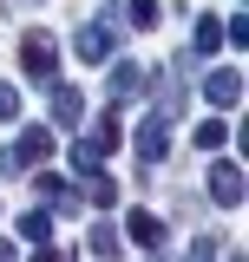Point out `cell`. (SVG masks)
I'll list each match as a JSON object with an SVG mask.
<instances>
[{
	"mask_svg": "<svg viewBox=\"0 0 249 262\" xmlns=\"http://www.w3.org/2000/svg\"><path fill=\"white\" fill-rule=\"evenodd\" d=\"M86 249H92V256H118V229H112V223H98L92 236H86Z\"/></svg>",
	"mask_w": 249,
	"mask_h": 262,
	"instance_id": "15",
	"label": "cell"
},
{
	"mask_svg": "<svg viewBox=\"0 0 249 262\" xmlns=\"http://www.w3.org/2000/svg\"><path fill=\"white\" fill-rule=\"evenodd\" d=\"M46 98H53V125H79V118H86V98H79V85L46 79Z\"/></svg>",
	"mask_w": 249,
	"mask_h": 262,
	"instance_id": "7",
	"label": "cell"
},
{
	"mask_svg": "<svg viewBox=\"0 0 249 262\" xmlns=\"http://www.w3.org/2000/svg\"><path fill=\"white\" fill-rule=\"evenodd\" d=\"M210 196H217L223 210H236V203H243V170H236V164H217V170H210Z\"/></svg>",
	"mask_w": 249,
	"mask_h": 262,
	"instance_id": "9",
	"label": "cell"
},
{
	"mask_svg": "<svg viewBox=\"0 0 249 262\" xmlns=\"http://www.w3.org/2000/svg\"><path fill=\"white\" fill-rule=\"evenodd\" d=\"M20 236H27V243H46V236H53V210H33V216H20Z\"/></svg>",
	"mask_w": 249,
	"mask_h": 262,
	"instance_id": "14",
	"label": "cell"
},
{
	"mask_svg": "<svg viewBox=\"0 0 249 262\" xmlns=\"http://www.w3.org/2000/svg\"><path fill=\"white\" fill-rule=\"evenodd\" d=\"M33 190L46 196V210H59V216H66V210H79V190L66 184L59 170H39V177H33Z\"/></svg>",
	"mask_w": 249,
	"mask_h": 262,
	"instance_id": "8",
	"label": "cell"
},
{
	"mask_svg": "<svg viewBox=\"0 0 249 262\" xmlns=\"http://www.w3.org/2000/svg\"><path fill=\"white\" fill-rule=\"evenodd\" d=\"M72 53H79L86 66H105L112 53H118V27H112V20H86V27L72 33Z\"/></svg>",
	"mask_w": 249,
	"mask_h": 262,
	"instance_id": "4",
	"label": "cell"
},
{
	"mask_svg": "<svg viewBox=\"0 0 249 262\" xmlns=\"http://www.w3.org/2000/svg\"><path fill=\"white\" fill-rule=\"evenodd\" d=\"M20 66H27L39 85L59 79V39H53L46 27H27V33H20Z\"/></svg>",
	"mask_w": 249,
	"mask_h": 262,
	"instance_id": "2",
	"label": "cell"
},
{
	"mask_svg": "<svg viewBox=\"0 0 249 262\" xmlns=\"http://www.w3.org/2000/svg\"><path fill=\"white\" fill-rule=\"evenodd\" d=\"M217 46H223V20L203 13V20H197V53H217Z\"/></svg>",
	"mask_w": 249,
	"mask_h": 262,
	"instance_id": "13",
	"label": "cell"
},
{
	"mask_svg": "<svg viewBox=\"0 0 249 262\" xmlns=\"http://www.w3.org/2000/svg\"><path fill=\"white\" fill-rule=\"evenodd\" d=\"M157 13H164L157 0H131V27H157Z\"/></svg>",
	"mask_w": 249,
	"mask_h": 262,
	"instance_id": "17",
	"label": "cell"
},
{
	"mask_svg": "<svg viewBox=\"0 0 249 262\" xmlns=\"http://www.w3.org/2000/svg\"><path fill=\"white\" fill-rule=\"evenodd\" d=\"M86 203H92V210H112V203H118V184H112V177H105V170H86Z\"/></svg>",
	"mask_w": 249,
	"mask_h": 262,
	"instance_id": "12",
	"label": "cell"
},
{
	"mask_svg": "<svg viewBox=\"0 0 249 262\" xmlns=\"http://www.w3.org/2000/svg\"><path fill=\"white\" fill-rule=\"evenodd\" d=\"M203 98H210L217 112H230V105H243V72H236V66H217V72L203 79Z\"/></svg>",
	"mask_w": 249,
	"mask_h": 262,
	"instance_id": "6",
	"label": "cell"
},
{
	"mask_svg": "<svg viewBox=\"0 0 249 262\" xmlns=\"http://www.w3.org/2000/svg\"><path fill=\"white\" fill-rule=\"evenodd\" d=\"M53 144H59V131H46V125H27L13 144H7V164L13 170H39V164L53 158Z\"/></svg>",
	"mask_w": 249,
	"mask_h": 262,
	"instance_id": "3",
	"label": "cell"
},
{
	"mask_svg": "<svg viewBox=\"0 0 249 262\" xmlns=\"http://www.w3.org/2000/svg\"><path fill=\"white\" fill-rule=\"evenodd\" d=\"M223 138H230L223 118H203V125H197V144H203V151H223Z\"/></svg>",
	"mask_w": 249,
	"mask_h": 262,
	"instance_id": "16",
	"label": "cell"
},
{
	"mask_svg": "<svg viewBox=\"0 0 249 262\" xmlns=\"http://www.w3.org/2000/svg\"><path fill=\"white\" fill-rule=\"evenodd\" d=\"M0 118H7V125H13V118H20V92H13V85H7V79H0Z\"/></svg>",
	"mask_w": 249,
	"mask_h": 262,
	"instance_id": "18",
	"label": "cell"
},
{
	"mask_svg": "<svg viewBox=\"0 0 249 262\" xmlns=\"http://www.w3.org/2000/svg\"><path fill=\"white\" fill-rule=\"evenodd\" d=\"M131 138H138V158H144V164H164V158H171V118H164V112H151Z\"/></svg>",
	"mask_w": 249,
	"mask_h": 262,
	"instance_id": "5",
	"label": "cell"
},
{
	"mask_svg": "<svg viewBox=\"0 0 249 262\" xmlns=\"http://www.w3.org/2000/svg\"><path fill=\"white\" fill-rule=\"evenodd\" d=\"M118 144H125V131H118V112H105V118L92 125V138H79V144H72V170H79V177H86V170H98V164L112 158Z\"/></svg>",
	"mask_w": 249,
	"mask_h": 262,
	"instance_id": "1",
	"label": "cell"
},
{
	"mask_svg": "<svg viewBox=\"0 0 249 262\" xmlns=\"http://www.w3.org/2000/svg\"><path fill=\"white\" fill-rule=\"evenodd\" d=\"M105 85H112V98H138V92H144V66L118 59V66H112V79H105Z\"/></svg>",
	"mask_w": 249,
	"mask_h": 262,
	"instance_id": "11",
	"label": "cell"
},
{
	"mask_svg": "<svg viewBox=\"0 0 249 262\" xmlns=\"http://www.w3.org/2000/svg\"><path fill=\"white\" fill-rule=\"evenodd\" d=\"M125 236H131L138 249H164V223H157L151 210H131V216H125Z\"/></svg>",
	"mask_w": 249,
	"mask_h": 262,
	"instance_id": "10",
	"label": "cell"
}]
</instances>
